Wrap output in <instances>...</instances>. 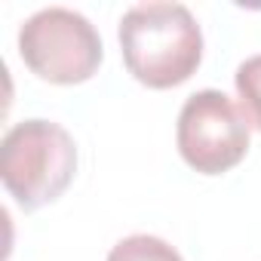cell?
Here are the masks:
<instances>
[{"mask_svg":"<svg viewBox=\"0 0 261 261\" xmlns=\"http://www.w3.org/2000/svg\"><path fill=\"white\" fill-rule=\"evenodd\" d=\"M105 261H181L178 249L169 246L166 240L160 237H151V233H133L120 240Z\"/></svg>","mask_w":261,"mask_h":261,"instance_id":"5b68a950","label":"cell"},{"mask_svg":"<svg viewBox=\"0 0 261 261\" xmlns=\"http://www.w3.org/2000/svg\"><path fill=\"white\" fill-rule=\"evenodd\" d=\"M77 172V145L53 120L16 123L0 145V178L10 197L34 212L59 200Z\"/></svg>","mask_w":261,"mask_h":261,"instance_id":"7a4b0ae2","label":"cell"},{"mask_svg":"<svg viewBox=\"0 0 261 261\" xmlns=\"http://www.w3.org/2000/svg\"><path fill=\"white\" fill-rule=\"evenodd\" d=\"M237 95H240V111L246 117V123L261 133V56L246 59L237 68Z\"/></svg>","mask_w":261,"mask_h":261,"instance_id":"8992f818","label":"cell"},{"mask_svg":"<svg viewBox=\"0 0 261 261\" xmlns=\"http://www.w3.org/2000/svg\"><path fill=\"white\" fill-rule=\"evenodd\" d=\"M175 142L191 169L200 175H221L246 157L249 123L221 89H200L181 105Z\"/></svg>","mask_w":261,"mask_h":261,"instance_id":"277c9868","label":"cell"},{"mask_svg":"<svg viewBox=\"0 0 261 261\" xmlns=\"http://www.w3.org/2000/svg\"><path fill=\"white\" fill-rule=\"evenodd\" d=\"M120 53L139 83L172 89L200 68L203 34L181 4H136L120 19Z\"/></svg>","mask_w":261,"mask_h":261,"instance_id":"6da1fadb","label":"cell"},{"mask_svg":"<svg viewBox=\"0 0 261 261\" xmlns=\"http://www.w3.org/2000/svg\"><path fill=\"white\" fill-rule=\"evenodd\" d=\"M19 56L40 80L74 86L98 71L101 37L86 16L65 7H49L22 25Z\"/></svg>","mask_w":261,"mask_h":261,"instance_id":"3957f363","label":"cell"}]
</instances>
